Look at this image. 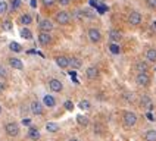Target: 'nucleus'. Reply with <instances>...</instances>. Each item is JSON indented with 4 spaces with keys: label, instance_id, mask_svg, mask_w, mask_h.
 <instances>
[{
    "label": "nucleus",
    "instance_id": "1",
    "mask_svg": "<svg viewBox=\"0 0 156 141\" xmlns=\"http://www.w3.org/2000/svg\"><path fill=\"white\" fill-rule=\"evenodd\" d=\"M122 123H124L125 128L136 126V123H137V115L134 113V112H125L124 118H122Z\"/></svg>",
    "mask_w": 156,
    "mask_h": 141
},
{
    "label": "nucleus",
    "instance_id": "2",
    "mask_svg": "<svg viewBox=\"0 0 156 141\" xmlns=\"http://www.w3.org/2000/svg\"><path fill=\"white\" fill-rule=\"evenodd\" d=\"M55 21L59 24V25H68L71 22V15L65 10H59L56 15H55Z\"/></svg>",
    "mask_w": 156,
    "mask_h": 141
},
{
    "label": "nucleus",
    "instance_id": "3",
    "mask_svg": "<svg viewBox=\"0 0 156 141\" xmlns=\"http://www.w3.org/2000/svg\"><path fill=\"white\" fill-rule=\"evenodd\" d=\"M5 131L8 134L9 137H18L19 135V123L16 122H8L5 125Z\"/></svg>",
    "mask_w": 156,
    "mask_h": 141
},
{
    "label": "nucleus",
    "instance_id": "4",
    "mask_svg": "<svg viewBox=\"0 0 156 141\" xmlns=\"http://www.w3.org/2000/svg\"><path fill=\"white\" fill-rule=\"evenodd\" d=\"M136 82H137V85H140V87H147L149 84H150V77H149V74L147 72L137 74V77H136Z\"/></svg>",
    "mask_w": 156,
    "mask_h": 141
},
{
    "label": "nucleus",
    "instance_id": "5",
    "mask_svg": "<svg viewBox=\"0 0 156 141\" xmlns=\"http://www.w3.org/2000/svg\"><path fill=\"white\" fill-rule=\"evenodd\" d=\"M87 34H88V38H90L91 43H99L102 40V33L97 28H90Z\"/></svg>",
    "mask_w": 156,
    "mask_h": 141
},
{
    "label": "nucleus",
    "instance_id": "6",
    "mask_svg": "<svg viewBox=\"0 0 156 141\" xmlns=\"http://www.w3.org/2000/svg\"><path fill=\"white\" fill-rule=\"evenodd\" d=\"M38 28H40L41 33H50L53 29V22L50 19H41L38 22Z\"/></svg>",
    "mask_w": 156,
    "mask_h": 141
},
{
    "label": "nucleus",
    "instance_id": "7",
    "mask_svg": "<svg viewBox=\"0 0 156 141\" xmlns=\"http://www.w3.org/2000/svg\"><path fill=\"white\" fill-rule=\"evenodd\" d=\"M49 88L55 91V93H61L63 90V84L61 82V79H56V78H52L49 81Z\"/></svg>",
    "mask_w": 156,
    "mask_h": 141
},
{
    "label": "nucleus",
    "instance_id": "8",
    "mask_svg": "<svg viewBox=\"0 0 156 141\" xmlns=\"http://www.w3.org/2000/svg\"><path fill=\"white\" fill-rule=\"evenodd\" d=\"M128 24L133 26H137L141 24V15H140L139 12H131L130 15H128Z\"/></svg>",
    "mask_w": 156,
    "mask_h": 141
},
{
    "label": "nucleus",
    "instance_id": "9",
    "mask_svg": "<svg viewBox=\"0 0 156 141\" xmlns=\"http://www.w3.org/2000/svg\"><path fill=\"white\" fill-rule=\"evenodd\" d=\"M31 112L33 115H37V116H41L44 112V107H43V103H40V101H37L34 100L33 103H31Z\"/></svg>",
    "mask_w": 156,
    "mask_h": 141
},
{
    "label": "nucleus",
    "instance_id": "10",
    "mask_svg": "<svg viewBox=\"0 0 156 141\" xmlns=\"http://www.w3.org/2000/svg\"><path fill=\"white\" fill-rule=\"evenodd\" d=\"M38 43L41 46H49L52 43V35L50 33H40L38 34Z\"/></svg>",
    "mask_w": 156,
    "mask_h": 141
},
{
    "label": "nucleus",
    "instance_id": "11",
    "mask_svg": "<svg viewBox=\"0 0 156 141\" xmlns=\"http://www.w3.org/2000/svg\"><path fill=\"white\" fill-rule=\"evenodd\" d=\"M9 65H10L13 69H18V70L24 69V63H22L21 59H18V57H10V59H9Z\"/></svg>",
    "mask_w": 156,
    "mask_h": 141
},
{
    "label": "nucleus",
    "instance_id": "12",
    "mask_svg": "<svg viewBox=\"0 0 156 141\" xmlns=\"http://www.w3.org/2000/svg\"><path fill=\"white\" fill-rule=\"evenodd\" d=\"M56 65L62 69H66V68H69V60H68L66 56H58L56 57Z\"/></svg>",
    "mask_w": 156,
    "mask_h": 141
},
{
    "label": "nucleus",
    "instance_id": "13",
    "mask_svg": "<svg viewBox=\"0 0 156 141\" xmlns=\"http://www.w3.org/2000/svg\"><path fill=\"white\" fill-rule=\"evenodd\" d=\"M86 77L88 79H96L99 77V69L96 66H88L86 70Z\"/></svg>",
    "mask_w": 156,
    "mask_h": 141
},
{
    "label": "nucleus",
    "instance_id": "14",
    "mask_svg": "<svg viewBox=\"0 0 156 141\" xmlns=\"http://www.w3.org/2000/svg\"><path fill=\"white\" fill-rule=\"evenodd\" d=\"M43 105L46 106V107H55L56 106V98L53 96H50V94H46V96L43 97Z\"/></svg>",
    "mask_w": 156,
    "mask_h": 141
},
{
    "label": "nucleus",
    "instance_id": "15",
    "mask_svg": "<svg viewBox=\"0 0 156 141\" xmlns=\"http://www.w3.org/2000/svg\"><path fill=\"white\" fill-rule=\"evenodd\" d=\"M109 38H111L112 43L116 44L122 40V34L119 33V31H116V29H111V31H109Z\"/></svg>",
    "mask_w": 156,
    "mask_h": 141
},
{
    "label": "nucleus",
    "instance_id": "16",
    "mask_svg": "<svg viewBox=\"0 0 156 141\" xmlns=\"http://www.w3.org/2000/svg\"><path fill=\"white\" fill-rule=\"evenodd\" d=\"M28 137L31 138L33 141H37V140H40V131L37 129V128H34V126H31L30 128V131H28Z\"/></svg>",
    "mask_w": 156,
    "mask_h": 141
},
{
    "label": "nucleus",
    "instance_id": "17",
    "mask_svg": "<svg viewBox=\"0 0 156 141\" xmlns=\"http://www.w3.org/2000/svg\"><path fill=\"white\" fill-rule=\"evenodd\" d=\"M59 129H61V126H59L56 122H47V123H46V131H47V132H52V134H55V132H58Z\"/></svg>",
    "mask_w": 156,
    "mask_h": 141
},
{
    "label": "nucleus",
    "instance_id": "18",
    "mask_svg": "<svg viewBox=\"0 0 156 141\" xmlns=\"http://www.w3.org/2000/svg\"><path fill=\"white\" fill-rule=\"evenodd\" d=\"M19 22L22 24V25H30L31 22H33V18H31V15L30 13H24V15H21L19 16Z\"/></svg>",
    "mask_w": 156,
    "mask_h": 141
},
{
    "label": "nucleus",
    "instance_id": "19",
    "mask_svg": "<svg viewBox=\"0 0 156 141\" xmlns=\"http://www.w3.org/2000/svg\"><path fill=\"white\" fill-rule=\"evenodd\" d=\"M68 60H69V68H72V69H80L81 68V60L78 57H68Z\"/></svg>",
    "mask_w": 156,
    "mask_h": 141
},
{
    "label": "nucleus",
    "instance_id": "20",
    "mask_svg": "<svg viewBox=\"0 0 156 141\" xmlns=\"http://www.w3.org/2000/svg\"><path fill=\"white\" fill-rule=\"evenodd\" d=\"M149 66L146 62H137L136 63V70H137V74H143V72H147Z\"/></svg>",
    "mask_w": 156,
    "mask_h": 141
},
{
    "label": "nucleus",
    "instance_id": "21",
    "mask_svg": "<svg viewBox=\"0 0 156 141\" xmlns=\"http://www.w3.org/2000/svg\"><path fill=\"white\" fill-rule=\"evenodd\" d=\"M146 59L152 63H156V49H149L146 52Z\"/></svg>",
    "mask_w": 156,
    "mask_h": 141
},
{
    "label": "nucleus",
    "instance_id": "22",
    "mask_svg": "<svg viewBox=\"0 0 156 141\" xmlns=\"http://www.w3.org/2000/svg\"><path fill=\"white\" fill-rule=\"evenodd\" d=\"M78 15H80L81 18H88V19H93V18L96 16L90 9H83V10H80V12H78Z\"/></svg>",
    "mask_w": 156,
    "mask_h": 141
},
{
    "label": "nucleus",
    "instance_id": "23",
    "mask_svg": "<svg viewBox=\"0 0 156 141\" xmlns=\"http://www.w3.org/2000/svg\"><path fill=\"white\" fill-rule=\"evenodd\" d=\"M19 34H21V37H22V38H25V40H31V38H33V33H31V31H30L27 26L21 28Z\"/></svg>",
    "mask_w": 156,
    "mask_h": 141
},
{
    "label": "nucleus",
    "instance_id": "24",
    "mask_svg": "<svg viewBox=\"0 0 156 141\" xmlns=\"http://www.w3.org/2000/svg\"><path fill=\"white\" fill-rule=\"evenodd\" d=\"M144 140L146 141H156V131L155 129H149L144 134Z\"/></svg>",
    "mask_w": 156,
    "mask_h": 141
},
{
    "label": "nucleus",
    "instance_id": "25",
    "mask_svg": "<svg viewBox=\"0 0 156 141\" xmlns=\"http://www.w3.org/2000/svg\"><path fill=\"white\" fill-rule=\"evenodd\" d=\"M77 122L81 126H87L88 125V118H87L86 115H77Z\"/></svg>",
    "mask_w": 156,
    "mask_h": 141
},
{
    "label": "nucleus",
    "instance_id": "26",
    "mask_svg": "<svg viewBox=\"0 0 156 141\" xmlns=\"http://www.w3.org/2000/svg\"><path fill=\"white\" fill-rule=\"evenodd\" d=\"M9 49H10L12 52H15V53H21V52H22V47H21V44L16 43V41H12V43L9 44Z\"/></svg>",
    "mask_w": 156,
    "mask_h": 141
},
{
    "label": "nucleus",
    "instance_id": "27",
    "mask_svg": "<svg viewBox=\"0 0 156 141\" xmlns=\"http://www.w3.org/2000/svg\"><path fill=\"white\" fill-rule=\"evenodd\" d=\"M140 101H141V106H144V107H149V109H152L153 106H152V101H150V98L147 96H143L140 98Z\"/></svg>",
    "mask_w": 156,
    "mask_h": 141
},
{
    "label": "nucleus",
    "instance_id": "28",
    "mask_svg": "<svg viewBox=\"0 0 156 141\" xmlns=\"http://www.w3.org/2000/svg\"><path fill=\"white\" fill-rule=\"evenodd\" d=\"M21 6H22L21 0H10V10H18Z\"/></svg>",
    "mask_w": 156,
    "mask_h": 141
},
{
    "label": "nucleus",
    "instance_id": "29",
    "mask_svg": "<svg viewBox=\"0 0 156 141\" xmlns=\"http://www.w3.org/2000/svg\"><path fill=\"white\" fill-rule=\"evenodd\" d=\"M8 2L6 0H0V13L2 15H5L6 12H8Z\"/></svg>",
    "mask_w": 156,
    "mask_h": 141
},
{
    "label": "nucleus",
    "instance_id": "30",
    "mask_svg": "<svg viewBox=\"0 0 156 141\" xmlns=\"http://www.w3.org/2000/svg\"><path fill=\"white\" fill-rule=\"evenodd\" d=\"M80 107H81L83 110H88L91 106H90V103H88L87 100H81V101H80Z\"/></svg>",
    "mask_w": 156,
    "mask_h": 141
},
{
    "label": "nucleus",
    "instance_id": "31",
    "mask_svg": "<svg viewBox=\"0 0 156 141\" xmlns=\"http://www.w3.org/2000/svg\"><path fill=\"white\" fill-rule=\"evenodd\" d=\"M41 3H43L44 8H52L53 5L56 3V0H41Z\"/></svg>",
    "mask_w": 156,
    "mask_h": 141
},
{
    "label": "nucleus",
    "instance_id": "32",
    "mask_svg": "<svg viewBox=\"0 0 156 141\" xmlns=\"http://www.w3.org/2000/svg\"><path fill=\"white\" fill-rule=\"evenodd\" d=\"M109 49H111V52H112L113 54H118V53H119V46H118V44L112 43L111 46H109Z\"/></svg>",
    "mask_w": 156,
    "mask_h": 141
},
{
    "label": "nucleus",
    "instance_id": "33",
    "mask_svg": "<svg viewBox=\"0 0 156 141\" xmlns=\"http://www.w3.org/2000/svg\"><path fill=\"white\" fill-rule=\"evenodd\" d=\"M12 28H13V26H12V22H10V21H5V22H3V29H5V31H10Z\"/></svg>",
    "mask_w": 156,
    "mask_h": 141
},
{
    "label": "nucleus",
    "instance_id": "34",
    "mask_svg": "<svg viewBox=\"0 0 156 141\" xmlns=\"http://www.w3.org/2000/svg\"><path fill=\"white\" fill-rule=\"evenodd\" d=\"M146 5L150 9H156V0H146Z\"/></svg>",
    "mask_w": 156,
    "mask_h": 141
},
{
    "label": "nucleus",
    "instance_id": "35",
    "mask_svg": "<svg viewBox=\"0 0 156 141\" xmlns=\"http://www.w3.org/2000/svg\"><path fill=\"white\" fill-rule=\"evenodd\" d=\"M65 109H66V110H72V109H74V105H72L71 100H66V101H65Z\"/></svg>",
    "mask_w": 156,
    "mask_h": 141
},
{
    "label": "nucleus",
    "instance_id": "36",
    "mask_svg": "<svg viewBox=\"0 0 156 141\" xmlns=\"http://www.w3.org/2000/svg\"><path fill=\"white\" fill-rule=\"evenodd\" d=\"M6 75H8V72H6V68H3V66L0 65V78H6Z\"/></svg>",
    "mask_w": 156,
    "mask_h": 141
},
{
    "label": "nucleus",
    "instance_id": "37",
    "mask_svg": "<svg viewBox=\"0 0 156 141\" xmlns=\"http://www.w3.org/2000/svg\"><path fill=\"white\" fill-rule=\"evenodd\" d=\"M59 5H62V6H68L69 5V0H56Z\"/></svg>",
    "mask_w": 156,
    "mask_h": 141
},
{
    "label": "nucleus",
    "instance_id": "38",
    "mask_svg": "<svg viewBox=\"0 0 156 141\" xmlns=\"http://www.w3.org/2000/svg\"><path fill=\"white\" fill-rule=\"evenodd\" d=\"M97 8H99V12H100V13H105V12H106V6H103V5H102V6H97Z\"/></svg>",
    "mask_w": 156,
    "mask_h": 141
},
{
    "label": "nucleus",
    "instance_id": "39",
    "mask_svg": "<svg viewBox=\"0 0 156 141\" xmlns=\"http://www.w3.org/2000/svg\"><path fill=\"white\" fill-rule=\"evenodd\" d=\"M3 91H5V84L0 81V93H3Z\"/></svg>",
    "mask_w": 156,
    "mask_h": 141
},
{
    "label": "nucleus",
    "instance_id": "40",
    "mask_svg": "<svg viewBox=\"0 0 156 141\" xmlns=\"http://www.w3.org/2000/svg\"><path fill=\"white\" fill-rule=\"evenodd\" d=\"M35 5H37V3H35V0H31V6H33V8H35Z\"/></svg>",
    "mask_w": 156,
    "mask_h": 141
},
{
    "label": "nucleus",
    "instance_id": "41",
    "mask_svg": "<svg viewBox=\"0 0 156 141\" xmlns=\"http://www.w3.org/2000/svg\"><path fill=\"white\" fill-rule=\"evenodd\" d=\"M68 141H80V140H77V138H69Z\"/></svg>",
    "mask_w": 156,
    "mask_h": 141
},
{
    "label": "nucleus",
    "instance_id": "42",
    "mask_svg": "<svg viewBox=\"0 0 156 141\" xmlns=\"http://www.w3.org/2000/svg\"><path fill=\"white\" fill-rule=\"evenodd\" d=\"M0 115H2V106H0Z\"/></svg>",
    "mask_w": 156,
    "mask_h": 141
}]
</instances>
